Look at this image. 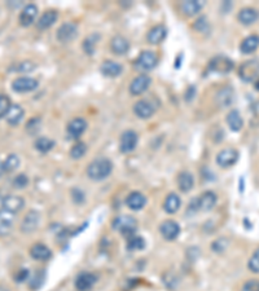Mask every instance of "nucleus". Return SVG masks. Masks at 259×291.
<instances>
[{"instance_id":"obj_1","label":"nucleus","mask_w":259,"mask_h":291,"mask_svg":"<svg viewBox=\"0 0 259 291\" xmlns=\"http://www.w3.org/2000/svg\"><path fill=\"white\" fill-rule=\"evenodd\" d=\"M113 171V163L108 158H96L87 167V176L92 182H102Z\"/></svg>"},{"instance_id":"obj_2","label":"nucleus","mask_w":259,"mask_h":291,"mask_svg":"<svg viewBox=\"0 0 259 291\" xmlns=\"http://www.w3.org/2000/svg\"><path fill=\"white\" fill-rule=\"evenodd\" d=\"M112 226L113 229L117 230V232H121L122 234H127V236L130 234V237H131V234L136 230L137 221L132 216L121 215L117 216L116 219L113 220Z\"/></svg>"},{"instance_id":"obj_3","label":"nucleus","mask_w":259,"mask_h":291,"mask_svg":"<svg viewBox=\"0 0 259 291\" xmlns=\"http://www.w3.org/2000/svg\"><path fill=\"white\" fill-rule=\"evenodd\" d=\"M158 64V56L156 52L153 51H144L141 52L137 57V60L135 61V66L139 70H143V72H149L152 69H154Z\"/></svg>"},{"instance_id":"obj_4","label":"nucleus","mask_w":259,"mask_h":291,"mask_svg":"<svg viewBox=\"0 0 259 291\" xmlns=\"http://www.w3.org/2000/svg\"><path fill=\"white\" fill-rule=\"evenodd\" d=\"M239 161V151L232 147L223 149L216 155V165L222 168H229Z\"/></svg>"},{"instance_id":"obj_5","label":"nucleus","mask_w":259,"mask_h":291,"mask_svg":"<svg viewBox=\"0 0 259 291\" xmlns=\"http://www.w3.org/2000/svg\"><path fill=\"white\" fill-rule=\"evenodd\" d=\"M39 224H41V215L34 210H31L25 215V218L21 221L20 230L24 234H30V233H34L38 229Z\"/></svg>"},{"instance_id":"obj_6","label":"nucleus","mask_w":259,"mask_h":291,"mask_svg":"<svg viewBox=\"0 0 259 291\" xmlns=\"http://www.w3.org/2000/svg\"><path fill=\"white\" fill-rule=\"evenodd\" d=\"M240 76L245 82H254L259 78V62L257 60L244 62L240 68Z\"/></svg>"},{"instance_id":"obj_7","label":"nucleus","mask_w":259,"mask_h":291,"mask_svg":"<svg viewBox=\"0 0 259 291\" xmlns=\"http://www.w3.org/2000/svg\"><path fill=\"white\" fill-rule=\"evenodd\" d=\"M25 201L22 197L16 194H8L5 195L3 199H1V207L3 210L8 211L10 214H17L20 213L21 210L24 209Z\"/></svg>"},{"instance_id":"obj_8","label":"nucleus","mask_w":259,"mask_h":291,"mask_svg":"<svg viewBox=\"0 0 259 291\" xmlns=\"http://www.w3.org/2000/svg\"><path fill=\"white\" fill-rule=\"evenodd\" d=\"M137 141H139V136L135 131L129 130L125 131L121 136L120 140V150L122 153H131V151L135 150V147L137 145Z\"/></svg>"},{"instance_id":"obj_9","label":"nucleus","mask_w":259,"mask_h":291,"mask_svg":"<svg viewBox=\"0 0 259 291\" xmlns=\"http://www.w3.org/2000/svg\"><path fill=\"white\" fill-rule=\"evenodd\" d=\"M78 35V26L74 22H65L57 30V39L61 43H69L74 40Z\"/></svg>"},{"instance_id":"obj_10","label":"nucleus","mask_w":259,"mask_h":291,"mask_svg":"<svg viewBox=\"0 0 259 291\" xmlns=\"http://www.w3.org/2000/svg\"><path fill=\"white\" fill-rule=\"evenodd\" d=\"M150 83H152L150 76H148L147 74H140L130 84V93L132 96H139L149 88Z\"/></svg>"},{"instance_id":"obj_11","label":"nucleus","mask_w":259,"mask_h":291,"mask_svg":"<svg viewBox=\"0 0 259 291\" xmlns=\"http://www.w3.org/2000/svg\"><path fill=\"white\" fill-rule=\"evenodd\" d=\"M38 80L34 78H29V76H20V78L14 79L12 83V89L14 92L24 93V92H31L37 89Z\"/></svg>"},{"instance_id":"obj_12","label":"nucleus","mask_w":259,"mask_h":291,"mask_svg":"<svg viewBox=\"0 0 259 291\" xmlns=\"http://www.w3.org/2000/svg\"><path fill=\"white\" fill-rule=\"evenodd\" d=\"M97 282V276L91 272H83L75 278V289L78 291H89Z\"/></svg>"},{"instance_id":"obj_13","label":"nucleus","mask_w":259,"mask_h":291,"mask_svg":"<svg viewBox=\"0 0 259 291\" xmlns=\"http://www.w3.org/2000/svg\"><path fill=\"white\" fill-rule=\"evenodd\" d=\"M160 233L166 241H175L180 234V226L174 220H166L160 225Z\"/></svg>"},{"instance_id":"obj_14","label":"nucleus","mask_w":259,"mask_h":291,"mask_svg":"<svg viewBox=\"0 0 259 291\" xmlns=\"http://www.w3.org/2000/svg\"><path fill=\"white\" fill-rule=\"evenodd\" d=\"M216 202H218V197L212 190H208V192H204L200 197L197 198V206H198V211H212L216 206Z\"/></svg>"},{"instance_id":"obj_15","label":"nucleus","mask_w":259,"mask_h":291,"mask_svg":"<svg viewBox=\"0 0 259 291\" xmlns=\"http://www.w3.org/2000/svg\"><path fill=\"white\" fill-rule=\"evenodd\" d=\"M133 113L141 119H148L156 113V105H153V103L149 100H140L133 107Z\"/></svg>"},{"instance_id":"obj_16","label":"nucleus","mask_w":259,"mask_h":291,"mask_svg":"<svg viewBox=\"0 0 259 291\" xmlns=\"http://www.w3.org/2000/svg\"><path fill=\"white\" fill-rule=\"evenodd\" d=\"M210 69L215 73H220V74H225L229 73L233 69V61L229 60L225 56H216L210 62Z\"/></svg>"},{"instance_id":"obj_17","label":"nucleus","mask_w":259,"mask_h":291,"mask_svg":"<svg viewBox=\"0 0 259 291\" xmlns=\"http://www.w3.org/2000/svg\"><path fill=\"white\" fill-rule=\"evenodd\" d=\"M38 16V7L35 4H28L22 8L20 13V17H18V21H20L21 26L24 28H28L30 26L33 22L35 21Z\"/></svg>"},{"instance_id":"obj_18","label":"nucleus","mask_w":259,"mask_h":291,"mask_svg":"<svg viewBox=\"0 0 259 291\" xmlns=\"http://www.w3.org/2000/svg\"><path fill=\"white\" fill-rule=\"evenodd\" d=\"M86 128H87V122L83 118H74L69 122L66 132H68V136L70 139H78V137L82 136Z\"/></svg>"},{"instance_id":"obj_19","label":"nucleus","mask_w":259,"mask_h":291,"mask_svg":"<svg viewBox=\"0 0 259 291\" xmlns=\"http://www.w3.org/2000/svg\"><path fill=\"white\" fill-rule=\"evenodd\" d=\"M30 256L34 260L45 261L49 260L52 256V251L49 250V247L43 245V243H35L30 249Z\"/></svg>"},{"instance_id":"obj_20","label":"nucleus","mask_w":259,"mask_h":291,"mask_svg":"<svg viewBox=\"0 0 259 291\" xmlns=\"http://www.w3.org/2000/svg\"><path fill=\"white\" fill-rule=\"evenodd\" d=\"M25 110L24 108L18 105V104H12L8 110L7 115H5V120L9 126H17L21 120L24 119Z\"/></svg>"},{"instance_id":"obj_21","label":"nucleus","mask_w":259,"mask_h":291,"mask_svg":"<svg viewBox=\"0 0 259 291\" xmlns=\"http://www.w3.org/2000/svg\"><path fill=\"white\" fill-rule=\"evenodd\" d=\"M126 205L129 206L132 211H139V210L145 207V205H147V198H145V195H144L143 193L132 192L127 195Z\"/></svg>"},{"instance_id":"obj_22","label":"nucleus","mask_w":259,"mask_h":291,"mask_svg":"<svg viewBox=\"0 0 259 291\" xmlns=\"http://www.w3.org/2000/svg\"><path fill=\"white\" fill-rule=\"evenodd\" d=\"M14 225V215L5 210H0V236L9 234Z\"/></svg>"},{"instance_id":"obj_23","label":"nucleus","mask_w":259,"mask_h":291,"mask_svg":"<svg viewBox=\"0 0 259 291\" xmlns=\"http://www.w3.org/2000/svg\"><path fill=\"white\" fill-rule=\"evenodd\" d=\"M110 48L112 51L118 56L126 55L130 49V43L125 36L122 35H116L110 41Z\"/></svg>"},{"instance_id":"obj_24","label":"nucleus","mask_w":259,"mask_h":291,"mask_svg":"<svg viewBox=\"0 0 259 291\" xmlns=\"http://www.w3.org/2000/svg\"><path fill=\"white\" fill-rule=\"evenodd\" d=\"M204 5L205 3L201 0H185V1L181 3L180 9L185 16L192 17V16H196L204 8Z\"/></svg>"},{"instance_id":"obj_25","label":"nucleus","mask_w":259,"mask_h":291,"mask_svg":"<svg viewBox=\"0 0 259 291\" xmlns=\"http://www.w3.org/2000/svg\"><path fill=\"white\" fill-rule=\"evenodd\" d=\"M101 73L105 76H109V78H117L122 74V65L118 64L116 61H105L102 62L101 68H100Z\"/></svg>"},{"instance_id":"obj_26","label":"nucleus","mask_w":259,"mask_h":291,"mask_svg":"<svg viewBox=\"0 0 259 291\" xmlns=\"http://www.w3.org/2000/svg\"><path fill=\"white\" fill-rule=\"evenodd\" d=\"M167 35V30L165 28L164 25H157V26H154L149 30L148 33V41H149L150 44H160L161 41H164V39L166 38Z\"/></svg>"},{"instance_id":"obj_27","label":"nucleus","mask_w":259,"mask_h":291,"mask_svg":"<svg viewBox=\"0 0 259 291\" xmlns=\"http://www.w3.org/2000/svg\"><path fill=\"white\" fill-rule=\"evenodd\" d=\"M233 99H235V92H233V88L231 87H224L216 93V103H218L219 107L227 108L229 107L232 103H233Z\"/></svg>"},{"instance_id":"obj_28","label":"nucleus","mask_w":259,"mask_h":291,"mask_svg":"<svg viewBox=\"0 0 259 291\" xmlns=\"http://www.w3.org/2000/svg\"><path fill=\"white\" fill-rule=\"evenodd\" d=\"M239 21L242 25H253L254 22H257L259 18V12L254 8H244V9L240 10L239 16H237Z\"/></svg>"},{"instance_id":"obj_29","label":"nucleus","mask_w":259,"mask_h":291,"mask_svg":"<svg viewBox=\"0 0 259 291\" xmlns=\"http://www.w3.org/2000/svg\"><path fill=\"white\" fill-rule=\"evenodd\" d=\"M177 186L183 193L191 192L194 186V176L188 171H183L177 178Z\"/></svg>"},{"instance_id":"obj_30","label":"nucleus","mask_w":259,"mask_h":291,"mask_svg":"<svg viewBox=\"0 0 259 291\" xmlns=\"http://www.w3.org/2000/svg\"><path fill=\"white\" fill-rule=\"evenodd\" d=\"M58 14L55 10H48L45 13L42 14V17L38 20L37 28L41 29V30H45V29H49L51 26L55 25V22L57 21Z\"/></svg>"},{"instance_id":"obj_31","label":"nucleus","mask_w":259,"mask_h":291,"mask_svg":"<svg viewBox=\"0 0 259 291\" xmlns=\"http://www.w3.org/2000/svg\"><path fill=\"white\" fill-rule=\"evenodd\" d=\"M181 205L180 197L175 193H170V194L167 195L166 198H165L164 202V210L166 211L167 214H175L179 211Z\"/></svg>"},{"instance_id":"obj_32","label":"nucleus","mask_w":259,"mask_h":291,"mask_svg":"<svg viewBox=\"0 0 259 291\" xmlns=\"http://www.w3.org/2000/svg\"><path fill=\"white\" fill-rule=\"evenodd\" d=\"M259 47V36L258 35H250L248 38L242 40L241 45H240V51L244 55H250Z\"/></svg>"},{"instance_id":"obj_33","label":"nucleus","mask_w":259,"mask_h":291,"mask_svg":"<svg viewBox=\"0 0 259 291\" xmlns=\"http://www.w3.org/2000/svg\"><path fill=\"white\" fill-rule=\"evenodd\" d=\"M0 166H1L4 175L10 174V172L16 171L20 166V158L17 154H9L3 162H0Z\"/></svg>"},{"instance_id":"obj_34","label":"nucleus","mask_w":259,"mask_h":291,"mask_svg":"<svg viewBox=\"0 0 259 291\" xmlns=\"http://www.w3.org/2000/svg\"><path fill=\"white\" fill-rule=\"evenodd\" d=\"M227 123H228L229 128L233 132H239L241 130L242 126H244V119H242L239 110H232V111H229V114L227 115Z\"/></svg>"},{"instance_id":"obj_35","label":"nucleus","mask_w":259,"mask_h":291,"mask_svg":"<svg viewBox=\"0 0 259 291\" xmlns=\"http://www.w3.org/2000/svg\"><path fill=\"white\" fill-rule=\"evenodd\" d=\"M44 280H45V272L43 271V269H37V272H35L33 276L29 277L28 280L29 288H30L31 290H38V289L41 288L42 285L44 284Z\"/></svg>"},{"instance_id":"obj_36","label":"nucleus","mask_w":259,"mask_h":291,"mask_svg":"<svg viewBox=\"0 0 259 291\" xmlns=\"http://www.w3.org/2000/svg\"><path fill=\"white\" fill-rule=\"evenodd\" d=\"M35 149L41 153H48L55 146V141L51 140L49 137H38L35 141Z\"/></svg>"},{"instance_id":"obj_37","label":"nucleus","mask_w":259,"mask_h":291,"mask_svg":"<svg viewBox=\"0 0 259 291\" xmlns=\"http://www.w3.org/2000/svg\"><path fill=\"white\" fill-rule=\"evenodd\" d=\"M127 250L129 251H140L145 247V241L143 237L139 236H131L127 240Z\"/></svg>"},{"instance_id":"obj_38","label":"nucleus","mask_w":259,"mask_h":291,"mask_svg":"<svg viewBox=\"0 0 259 291\" xmlns=\"http://www.w3.org/2000/svg\"><path fill=\"white\" fill-rule=\"evenodd\" d=\"M86 151H87V146L85 143H77L70 150V157L73 159H81L86 154Z\"/></svg>"},{"instance_id":"obj_39","label":"nucleus","mask_w":259,"mask_h":291,"mask_svg":"<svg viewBox=\"0 0 259 291\" xmlns=\"http://www.w3.org/2000/svg\"><path fill=\"white\" fill-rule=\"evenodd\" d=\"M97 39H99V35L92 34L91 36H88V38L85 40V43H83V48H85V51L87 52V55H92L93 53Z\"/></svg>"},{"instance_id":"obj_40","label":"nucleus","mask_w":259,"mask_h":291,"mask_svg":"<svg viewBox=\"0 0 259 291\" xmlns=\"http://www.w3.org/2000/svg\"><path fill=\"white\" fill-rule=\"evenodd\" d=\"M12 185H13V188L16 189H25L29 185V178L25 174L17 175V176L13 179Z\"/></svg>"},{"instance_id":"obj_41","label":"nucleus","mask_w":259,"mask_h":291,"mask_svg":"<svg viewBox=\"0 0 259 291\" xmlns=\"http://www.w3.org/2000/svg\"><path fill=\"white\" fill-rule=\"evenodd\" d=\"M248 268H249L250 272H253V273H259V249H257L254 251V254H253L252 257L249 259Z\"/></svg>"},{"instance_id":"obj_42","label":"nucleus","mask_w":259,"mask_h":291,"mask_svg":"<svg viewBox=\"0 0 259 291\" xmlns=\"http://www.w3.org/2000/svg\"><path fill=\"white\" fill-rule=\"evenodd\" d=\"M10 105H12V104H10L9 97L5 96V95H0V119H1L3 116L7 115Z\"/></svg>"},{"instance_id":"obj_43","label":"nucleus","mask_w":259,"mask_h":291,"mask_svg":"<svg viewBox=\"0 0 259 291\" xmlns=\"http://www.w3.org/2000/svg\"><path fill=\"white\" fill-rule=\"evenodd\" d=\"M30 277V272L26 268H21L17 273L14 274V281L18 282V284H22V282H26Z\"/></svg>"},{"instance_id":"obj_44","label":"nucleus","mask_w":259,"mask_h":291,"mask_svg":"<svg viewBox=\"0 0 259 291\" xmlns=\"http://www.w3.org/2000/svg\"><path fill=\"white\" fill-rule=\"evenodd\" d=\"M241 291H259V280H249L242 286Z\"/></svg>"},{"instance_id":"obj_45","label":"nucleus","mask_w":259,"mask_h":291,"mask_svg":"<svg viewBox=\"0 0 259 291\" xmlns=\"http://www.w3.org/2000/svg\"><path fill=\"white\" fill-rule=\"evenodd\" d=\"M39 123H41V118H35V124H33V120H30L26 126V130L30 135H35L39 131Z\"/></svg>"},{"instance_id":"obj_46","label":"nucleus","mask_w":259,"mask_h":291,"mask_svg":"<svg viewBox=\"0 0 259 291\" xmlns=\"http://www.w3.org/2000/svg\"><path fill=\"white\" fill-rule=\"evenodd\" d=\"M198 26H201V28L198 29V31H201V33H206V30L209 31V24L205 17H201L196 24H194V29L198 28Z\"/></svg>"},{"instance_id":"obj_47","label":"nucleus","mask_w":259,"mask_h":291,"mask_svg":"<svg viewBox=\"0 0 259 291\" xmlns=\"http://www.w3.org/2000/svg\"><path fill=\"white\" fill-rule=\"evenodd\" d=\"M225 246H227V243H225V245H223V240L220 238V240H216L214 243H213L212 249L214 251H216V253H219V251L224 250Z\"/></svg>"},{"instance_id":"obj_48","label":"nucleus","mask_w":259,"mask_h":291,"mask_svg":"<svg viewBox=\"0 0 259 291\" xmlns=\"http://www.w3.org/2000/svg\"><path fill=\"white\" fill-rule=\"evenodd\" d=\"M35 66L31 64V62H22V64H20V68H18V70L20 72H31L33 69H34Z\"/></svg>"},{"instance_id":"obj_49","label":"nucleus","mask_w":259,"mask_h":291,"mask_svg":"<svg viewBox=\"0 0 259 291\" xmlns=\"http://www.w3.org/2000/svg\"><path fill=\"white\" fill-rule=\"evenodd\" d=\"M252 110H253V115L259 119V101H257V103L253 105Z\"/></svg>"},{"instance_id":"obj_50","label":"nucleus","mask_w":259,"mask_h":291,"mask_svg":"<svg viewBox=\"0 0 259 291\" xmlns=\"http://www.w3.org/2000/svg\"><path fill=\"white\" fill-rule=\"evenodd\" d=\"M0 291H10V289L5 285H0Z\"/></svg>"},{"instance_id":"obj_51","label":"nucleus","mask_w":259,"mask_h":291,"mask_svg":"<svg viewBox=\"0 0 259 291\" xmlns=\"http://www.w3.org/2000/svg\"><path fill=\"white\" fill-rule=\"evenodd\" d=\"M256 88L259 91V78L257 79V82H256Z\"/></svg>"}]
</instances>
